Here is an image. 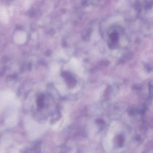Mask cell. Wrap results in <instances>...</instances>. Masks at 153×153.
I'll return each mask as SVG.
<instances>
[{"mask_svg":"<svg viewBox=\"0 0 153 153\" xmlns=\"http://www.w3.org/2000/svg\"><path fill=\"white\" fill-rule=\"evenodd\" d=\"M26 40V35L24 33H21L17 34L16 36V40L18 43L23 44Z\"/></svg>","mask_w":153,"mask_h":153,"instance_id":"6da1fadb","label":"cell"}]
</instances>
